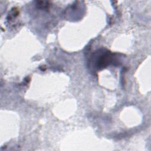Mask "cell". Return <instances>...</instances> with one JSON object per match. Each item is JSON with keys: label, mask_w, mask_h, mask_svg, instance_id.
Here are the masks:
<instances>
[{"label": "cell", "mask_w": 151, "mask_h": 151, "mask_svg": "<svg viewBox=\"0 0 151 151\" xmlns=\"http://www.w3.org/2000/svg\"><path fill=\"white\" fill-rule=\"evenodd\" d=\"M113 55L109 51H99L94 56V63L96 67L101 70L113 62Z\"/></svg>", "instance_id": "obj_1"}, {"label": "cell", "mask_w": 151, "mask_h": 151, "mask_svg": "<svg viewBox=\"0 0 151 151\" xmlns=\"http://www.w3.org/2000/svg\"><path fill=\"white\" fill-rule=\"evenodd\" d=\"M37 5L39 8L42 9H47L49 6V4L47 1H38Z\"/></svg>", "instance_id": "obj_2"}]
</instances>
